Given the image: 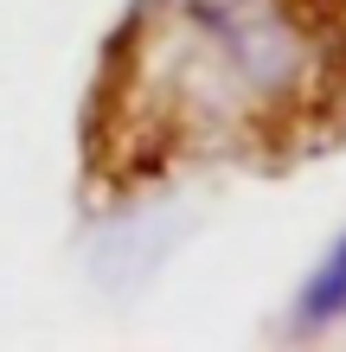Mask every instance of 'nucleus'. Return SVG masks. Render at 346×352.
<instances>
[{"label": "nucleus", "instance_id": "obj_1", "mask_svg": "<svg viewBox=\"0 0 346 352\" xmlns=\"http://www.w3.org/2000/svg\"><path fill=\"white\" fill-rule=\"evenodd\" d=\"M346 102V0H148L116 32L96 96V167L295 148Z\"/></svg>", "mask_w": 346, "mask_h": 352}, {"label": "nucleus", "instance_id": "obj_2", "mask_svg": "<svg viewBox=\"0 0 346 352\" xmlns=\"http://www.w3.org/2000/svg\"><path fill=\"white\" fill-rule=\"evenodd\" d=\"M340 314H346V237H334V250L314 263V276L301 282V301H295L301 327H327Z\"/></svg>", "mask_w": 346, "mask_h": 352}]
</instances>
